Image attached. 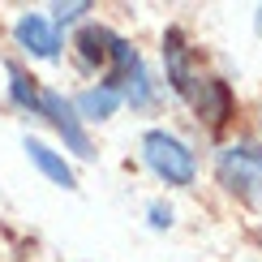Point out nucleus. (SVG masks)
I'll return each mask as SVG.
<instances>
[{"mask_svg":"<svg viewBox=\"0 0 262 262\" xmlns=\"http://www.w3.org/2000/svg\"><path fill=\"white\" fill-rule=\"evenodd\" d=\"M142 159H146V168L155 172L163 185H193L198 177V159H193V150L185 146L177 134H168V129H150L146 138H142Z\"/></svg>","mask_w":262,"mask_h":262,"instance_id":"f257e3e1","label":"nucleus"},{"mask_svg":"<svg viewBox=\"0 0 262 262\" xmlns=\"http://www.w3.org/2000/svg\"><path fill=\"white\" fill-rule=\"evenodd\" d=\"M215 177L228 193H236L249 206H262V150L254 142H232L215 159Z\"/></svg>","mask_w":262,"mask_h":262,"instance_id":"f03ea898","label":"nucleus"},{"mask_svg":"<svg viewBox=\"0 0 262 262\" xmlns=\"http://www.w3.org/2000/svg\"><path fill=\"white\" fill-rule=\"evenodd\" d=\"M39 112L56 125V134L64 138V146H69L78 159H95V146H91V138H86V129H82V116L73 112V103L64 99V95L39 91Z\"/></svg>","mask_w":262,"mask_h":262,"instance_id":"7ed1b4c3","label":"nucleus"},{"mask_svg":"<svg viewBox=\"0 0 262 262\" xmlns=\"http://www.w3.org/2000/svg\"><path fill=\"white\" fill-rule=\"evenodd\" d=\"M13 35H17L21 48H26L30 56H39V60H56L60 56V35H56V26H52L43 13H21Z\"/></svg>","mask_w":262,"mask_h":262,"instance_id":"20e7f679","label":"nucleus"},{"mask_svg":"<svg viewBox=\"0 0 262 262\" xmlns=\"http://www.w3.org/2000/svg\"><path fill=\"white\" fill-rule=\"evenodd\" d=\"M189 99L198 107V116H206V125H224L232 116V91L220 78H198L193 91H189Z\"/></svg>","mask_w":262,"mask_h":262,"instance_id":"39448f33","label":"nucleus"},{"mask_svg":"<svg viewBox=\"0 0 262 262\" xmlns=\"http://www.w3.org/2000/svg\"><path fill=\"white\" fill-rule=\"evenodd\" d=\"M163 64H168L172 91L189 99V91H193V82H198V78H193V69H189V48H185L181 30H168V35H163Z\"/></svg>","mask_w":262,"mask_h":262,"instance_id":"423d86ee","label":"nucleus"},{"mask_svg":"<svg viewBox=\"0 0 262 262\" xmlns=\"http://www.w3.org/2000/svg\"><path fill=\"white\" fill-rule=\"evenodd\" d=\"M21 146H26L30 163H35V168H39V172H43V177H48V181H56L60 189H73V185H78V181H73V168H69V163H64V155H56V150H52V146H43L39 138H26V142H21Z\"/></svg>","mask_w":262,"mask_h":262,"instance_id":"0eeeda50","label":"nucleus"},{"mask_svg":"<svg viewBox=\"0 0 262 262\" xmlns=\"http://www.w3.org/2000/svg\"><path fill=\"white\" fill-rule=\"evenodd\" d=\"M121 107V91H112V86H91V91L78 95V103H73V112L86 116V121H107V116Z\"/></svg>","mask_w":262,"mask_h":262,"instance_id":"6e6552de","label":"nucleus"},{"mask_svg":"<svg viewBox=\"0 0 262 262\" xmlns=\"http://www.w3.org/2000/svg\"><path fill=\"white\" fill-rule=\"evenodd\" d=\"M107 48H112V30H103V26H86L78 35V56H82L86 69L107 64Z\"/></svg>","mask_w":262,"mask_h":262,"instance_id":"1a4fd4ad","label":"nucleus"},{"mask_svg":"<svg viewBox=\"0 0 262 262\" xmlns=\"http://www.w3.org/2000/svg\"><path fill=\"white\" fill-rule=\"evenodd\" d=\"M5 69H9V95H13V103L26 107V112H39V86H35V78H30L21 64H13V60H9Z\"/></svg>","mask_w":262,"mask_h":262,"instance_id":"9d476101","label":"nucleus"},{"mask_svg":"<svg viewBox=\"0 0 262 262\" xmlns=\"http://www.w3.org/2000/svg\"><path fill=\"white\" fill-rule=\"evenodd\" d=\"M121 86H125V99L134 103V107H146V103H150V78H146V69H142V64L129 73ZM121 86H116V91H121Z\"/></svg>","mask_w":262,"mask_h":262,"instance_id":"9b49d317","label":"nucleus"},{"mask_svg":"<svg viewBox=\"0 0 262 262\" xmlns=\"http://www.w3.org/2000/svg\"><path fill=\"white\" fill-rule=\"evenodd\" d=\"M52 13H56L60 26H69V21H82V13H91V5L86 0H69V5H52Z\"/></svg>","mask_w":262,"mask_h":262,"instance_id":"f8f14e48","label":"nucleus"},{"mask_svg":"<svg viewBox=\"0 0 262 262\" xmlns=\"http://www.w3.org/2000/svg\"><path fill=\"white\" fill-rule=\"evenodd\" d=\"M150 228H172V206L150 202Z\"/></svg>","mask_w":262,"mask_h":262,"instance_id":"ddd939ff","label":"nucleus"}]
</instances>
